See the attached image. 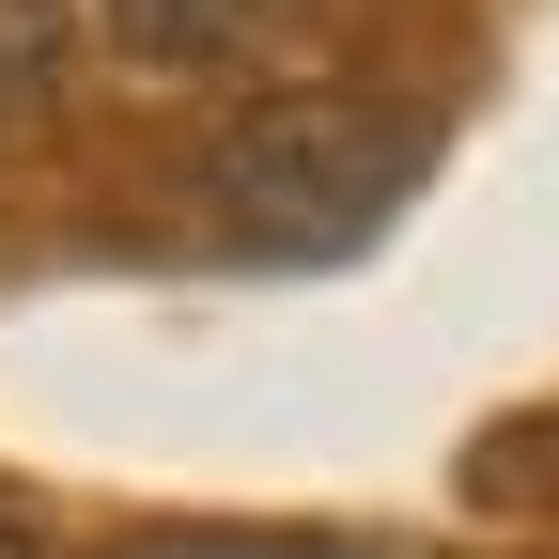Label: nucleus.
Segmentation results:
<instances>
[{
	"mask_svg": "<svg viewBox=\"0 0 559 559\" xmlns=\"http://www.w3.org/2000/svg\"><path fill=\"white\" fill-rule=\"evenodd\" d=\"M109 559H436L419 528H140Z\"/></svg>",
	"mask_w": 559,
	"mask_h": 559,
	"instance_id": "nucleus-3",
	"label": "nucleus"
},
{
	"mask_svg": "<svg viewBox=\"0 0 559 559\" xmlns=\"http://www.w3.org/2000/svg\"><path fill=\"white\" fill-rule=\"evenodd\" d=\"M419 171H436V124L389 94H249L187 156V218L218 264H358L419 202Z\"/></svg>",
	"mask_w": 559,
	"mask_h": 559,
	"instance_id": "nucleus-1",
	"label": "nucleus"
},
{
	"mask_svg": "<svg viewBox=\"0 0 559 559\" xmlns=\"http://www.w3.org/2000/svg\"><path fill=\"white\" fill-rule=\"evenodd\" d=\"M311 0H94V32L124 79H249Z\"/></svg>",
	"mask_w": 559,
	"mask_h": 559,
	"instance_id": "nucleus-2",
	"label": "nucleus"
},
{
	"mask_svg": "<svg viewBox=\"0 0 559 559\" xmlns=\"http://www.w3.org/2000/svg\"><path fill=\"white\" fill-rule=\"evenodd\" d=\"M62 62V0H0V109H32Z\"/></svg>",
	"mask_w": 559,
	"mask_h": 559,
	"instance_id": "nucleus-4",
	"label": "nucleus"
},
{
	"mask_svg": "<svg viewBox=\"0 0 559 559\" xmlns=\"http://www.w3.org/2000/svg\"><path fill=\"white\" fill-rule=\"evenodd\" d=\"M0 559H32V544H16V528H0Z\"/></svg>",
	"mask_w": 559,
	"mask_h": 559,
	"instance_id": "nucleus-5",
	"label": "nucleus"
}]
</instances>
